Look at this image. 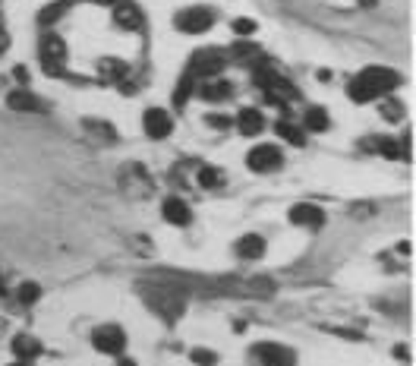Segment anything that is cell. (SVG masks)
Returning <instances> with one entry per match:
<instances>
[{"mask_svg": "<svg viewBox=\"0 0 416 366\" xmlns=\"http://www.w3.org/2000/svg\"><path fill=\"white\" fill-rule=\"evenodd\" d=\"M277 133H281L284 142H290V145H306V136H303V127H297L294 120H277Z\"/></svg>", "mask_w": 416, "mask_h": 366, "instance_id": "obj_19", "label": "cell"}, {"mask_svg": "<svg viewBox=\"0 0 416 366\" xmlns=\"http://www.w3.org/2000/svg\"><path fill=\"white\" fill-rule=\"evenodd\" d=\"M281 149L277 145H255L250 152V158H246V164L252 167L255 174H268V171H277L281 167Z\"/></svg>", "mask_w": 416, "mask_h": 366, "instance_id": "obj_8", "label": "cell"}, {"mask_svg": "<svg viewBox=\"0 0 416 366\" xmlns=\"http://www.w3.org/2000/svg\"><path fill=\"white\" fill-rule=\"evenodd\" d=\"M161 215H164V221L180 224V228H183V224H189V215H193V211H189V206L183 199H164Z\"/></svg>", "mask_w": 416, "mask_h": 366, "instance_id": "obj_16", "label": "cell"}, {"mask_svg": "<svg viewBox=\"0 0 416 366\" xmlns=\"http://www.w3.org/2000/svg\"><path fill=\"white\" fill-rule=\"evenodd\" d=\"M224 70V54L218 48H202L189 57V67H186V76L193 79H215L218 73Z\"/></svg>", "mask_w": 416, "mask_h": 366, "instance_id": "obj_4", "label": "cell"}, {"mask_svg": "<svg viewBox=\"0 0 416 366\" xmlns=\"http://www.w3.org/2000/svg\"><path fill=\"white\" fill-rule=\"evenodd\" d=\"M255 85H259L272 101H277V105H287V101L297 98V89L284 76H277V73L268 67V61L255 67Z\"/></svg>", "mask_w": 416, "mask_h": 366, "instance_id": "obj_3", "label": "cell"}, {"mask_svg": "<svg viewBox=\"0 0 416 366\" xmlns=\"http://www.w3.org/2000/svg\"><path fill=\"white\" fill-rule=\"evenodd\" d=\"M117 366H136V363L129 360V357H120V360H117Z\"/></svg>", "mask_w": 416, "mask_h": 366, "instance_id": "obj_30", "label": "cell"}, {"mask_svg": "<svg viewBox=\"0 0 416 366\" xmlns=\"http://www.w3.org/2000/svg\"><path fill=\"white\" fill-rule=\"evenodd\" d=\"M13 366H32V363H28V360H16V363H13Z\"/></svg>", "mask_w": 416, "mask_h": 366, "instance_id": "obj_34", "label": "cell"}, {"mask_svg": "<svg viewBox=\"0 0 416 366\" xmlns=\"http://www.w3.org/2000/svg\"><path fill=\"white\" fill-rule=\"evenodd\" d=\"M237 130L243 136H259L265 130V117H262V111H255V108H243L237 114Z\"/></svg>", "mask_w": 416, "mask_h": 366, "instance_id": "obj_14", "label": "cell"}, {"mask_svg": "<svg viewBox=\"0 0 416 366\" xmlns=\"http://www.w3.org/2000/svg\"><path fill=\"white\" fill-rule=\"evenodd\" d=\"M13 354H16V360H35L41 354V341L32 338V335H16L13 338Z\"/></svg>", "mask_w": 416, "mask_h": 366, "instance_id": "obj_18", "label": "cell"}, {"mask_svg": "<svg viewBox=\"0 0 416 366\" xmlns=\"http://www.w3.org/2000/svg\"><path fill=\"white\" fill-rule=\"evenodd\" d=\"M221 180H224V174L218 171V167H202V171H199V183H202L206 189L221 187Z\"/></svg>", "mask_w": 416, "mask_h": 366, "instance_id": "obj_23", "label": "cell"}, {"mask_svg": "<svg viewBox=\"0 0 416 366\" xmlns=\"http://www.w3.org/2000/svg\"><path fill=\"white\" fill-rule=\"evenodd\" d=\"M92 341H95V347H98L101 354H114V357L127 347V335H123L120 325H101L98 332L92 335Z\"/></svg>", "mask_w": 416, "mask_h": 366, "instance_id": "obj_9", "label": "cell"}, {"mask_svg": "<svg viewBox=\"0 0 416 366\" xmlns=\"http://www.w3.org/2000/svg\"><path fill=\"white\" fill-rule=\"evenodd\" d=\"M206 123H208V127H218V130H228V127H230V117H224V114H208Z\"/></svg>", "mask_w": 416, "mask_h": 366, "instance_id": "obj_29", "label": "cell"}, {"mask_svg": "<svg viewBox=\"0 0 416 366\" xmlns=\"http://www.w3.org/2000/svg\"><path fill=\"white\" fill-rule=\"evenodd\" d=\"M189 360L199 363V366H211V363H218V354L215 350H206V347H193L189 350Z\"/></svg>", "mask_w": 416, "mask_h": 366, "instance_id": "obj_24", "label": "cell"}, {"mask_svg": "<svg viewBox=\"0 0 416 366\" xmlns=\"http://www.w3.org/2000/svg\"><path fill=\"white\" fill-rule=\"evenodd\" d=\"M290 221L294 224H303V228H322L325 224V215L319 206H309V202H300V206L290 209Z\"/></svg>", "mask_w": 416, "mask_h": 366, "instance_id": "obj_11", "label": "cell"}, {"mask_svg": "<svg viewBox=\"0 0 416 366\" xmlns=\"http://www.w3.org/2000/svg\"><path fill=\"white\" fill-rule=\"evenodd\" d=\"M145 133L151 139H164L174 133V117L164 111V108H149L145 111Z\"/></svg>", "mask_w": 416, "mask_h": 366, "instance_id": "obj_10", "label": "cell"}, {"mask_svg": "<svg viewBox=\"0 0 416 366\" xmlns=\"http://www.w3.org/2000/svg\"><path fill=\"white\" fill-rule=\"evenodd\" d=\"M101 73H105L111 83H117V79L127 76V63H123V61H114V57H105V61H101Z\"/></svg>", "mask_w": 416, "mask_h": 366, "instance_id": "obj_22", "label": "cell"}, {"mask_svg": "<svg viewBox=\"0 0 416 366\" xmlns=\"http://www.w3.org/2000/svg\"><path fill=\"white\" fill-rule=\"evenodd\" d=\"M211 23H215V13H211L208 6H186V10H180L177 16H174V26L183 35H202L211 28Z\"/></svg>", "mask_w": 416, "mask_h": 366, "instance_id": "obj_5", "label": "cell"}, {"mask_svg": "<svg viewBox=\"0 0 416 366\" xmlns=\"http://www.w3.org/2000/svg\"><path fill=\"white\" fill-rule=\"evenodd\" d=\"M400 108H404L400 101H385V105H382V117H385V120H400V114H404Z\"/></svg>", "mask_w": 416, "mask_h": 366, "instance_id": "obj_26", "label": "cell"}, {"mask_svg": "<svg viewBox=\"0 0 416 366\" xmlns=\"http://www.w3.org/2000/svg\"><path fill=\"white\" fill-rule=\"evenodd\" d=\"M360 6H375V0H360Z\"/></svg>", "mask_w": 416, "mask_h": 366, "instance_id": "obj_33", "label": "cell"}, {"mask_svg": "<svg viewBox=\"0 0 416 366\" xmlns=\"http://www.w3.org/2000/svg\"><path fill=\"white\" fill-rule=\"evenodd\" d=\"M63 63H67V45H63L60 35L48 32L45 38H41V67L48 73H60Z\"/></svg>", "mask_w": 416, "mask_h": 366, "instance_id": "obj_7", "label": "cell"}, {"mask_svg": "<svg viewBox=\"0 0 416 366\" xmlns=\"http://www.w3.org/2000/svg\"><path fill=\"white\" fill-rule=\"evenodd\" d=\"M189 92H193V76H183V79H180L177 95H174V101H177V105H183V101L189 98Z\"/></svg>", "mask_w": 416, "mask_h": 366, "instance_id": "obj_27", "label": "cell"}, {"mask_svg": "<svg viewBox=\"0 0 416 366\" xmlns=\"http://www.w3.org/2000/svg\"><path fill=\"white\" fill-rule=\"evenodd\" d=\"M262 253H265V240H262L259 234H243V237L237 240V256L240 259H259Z\"/></svg>", "mask_w": 416, "mask_h": 366, "instance_id": "obj_17", "label": "cell"}, {"mask_svg": "<svg viewBox=\"0 0 416 366\" xmlns=\"http://www.w3.org/2000/svg\"><path fill=\"white\" fill-rule=\"evenodd\" d=\"M398 85H400V73H394L388 67H369L350 83V98L366 105V101H375L378 95L394 92Z\"/></svg>", "mask_w": 416, "mask_h": 366, "instance_id": "obj_1", "label": "cell"}, {"mask_svg": "<svg viewBox=\"0 0 416 366\" xmlns=\"http://www.w3.org/2000/svg\"><path fill=\"white\" fill-rule=\"evenodd\" d=\"M199 95L206 101H228L230 95H233V85L228 83V79H208V83H202V89H199Z\"/></svg>", "mask_w": 416, "mask_h": 366, "instance_id": "obj_15", "label": "cell"}, {"mask_svg": "<svg viewBox=\"0 0 416 366\" xmlns=\"http://www.w3.org/2000/svg\"><path fill=\"white\" fill-rule=\"evenodd\" d=\"M114 23L129 28V32H136V28H142V13H139V6L120 0V4H114Z\"/></svg>", "mask_w": 416, "mask_h": 366, "instance_id": "obj_12", "label": "cell"}, {"mask_svg": "<svg viewBox=\"0 0 416 366\" xmlns=\"http://www.w3.org/2000/svg\"><path fill=\"white\" fill-rule=\"evenodd\" d=\"M95 4H105V6H114V4H120V0H95Z\"/></svg>", "mask_w": 416, "mask_h": 366, "instance_id": "obj_32", "label": "cell"}, {"mask_svg": "<svg viewBox=\"0 0 416 366\" xmlns=\"http://www.w3.org/2000/svg\"><path fill=\"white\" fill-rule=\"evenodd\" d=\"M252 357L259 360L262 366H297V354L284 344H274V341H262L252 347Z\"/></svg>", "mask_w": 416, "mask_h": 366, "instance_id": "obj_6", "label": "cell"}, {"mask_svg": "<svg viewBox=\"0 0 416 366\" xmlns=\"http://www.w3.org/2000/svg\"><path fill=\"white\" fill-rule=\"evenodd\" d=\"M6 105H10L13 111H28V114L45 111V101H41L38 95L26 92V89H16V92H10V95H6Z\"/></svg>", "mask_w": 416, "mask_h": 366, "instance_id": "obj_13", "label": "cell"}, {"mask_svg": "<svg viewBox=\"0 0 416 366\" xmlns=\"http://www.w3.org/2000/svg\"><path fill=\"white\" fill-rule=\"evenodd\" d=\"M233 32L243 35V38H246V35H252V32H255V23H252V19H233Z\"/></svg>", "mask_w": 416, "mask_h": 366, "instance_id": "obj_28", "label": "cell"}, {"mask_svg": "<svg viewBox=\"0 0 416 366\" xmlns=\"http://www.w3.org/2000/svg\"><path fill=\"white\" fill-rule=\"evenodd\" d=\"M142 297L149 300V306L158 313L161 319H180L183 316V297H180V291L174 288V284H145L142 288Z\"/></svg>", "mask_w": 416, "mask_h": 366, "instance_id": "obj_2", "label": "cell"}, {"mask_svg": "<svg viewBox=\"0 0 416 366\" xmlns=\"http://www.w3.org/2000/svg\"><path fill=\"white\" fill-rule=\"evenodd\" d=\"M328 114H325V108H309V111H306V130H309V133H325L328 130Z\"/></svg>", "mask_w": 416, "mask_h": 366, "instance_id": "obj_20", "label": "cell"}, {"mask_svg": "<svg viewBox=\"0 0 416 366\" xmlns=\"http://www.w3.org/2000/svg\"><path fill=\"white\" fill-rule=\"evenodd\" d=\"M6 48V32H4V26H0V51Z\"/></svg>", "mask_w": 416, "mask_h": 366, "instance_id": "obj_31", "label": "cell"}, {"mask_svg": "<svg viewBox=\"0 0 416 366\" xmlns=\"http://www.w3.org/2000/svg\"><path fill=\"white\" fill-rule=\"evenodd\" d=\"M67 10H70V6L63 4V0H57V4H48L45 10L38 13V23H41V26H54L57 19H60V16H63V13H67Z\"/></svg>", "mask_w": 416, "mask_h": 366, "instance_id": "obj_21", "label": "cell"}, {"mask_svg": "<svg viewBox=\"0 0 416 366\" xmlns=\"http://www.w3.org/2000/svg\"><path fill=\"white\" fill-rule=\"evenodd\" d=\"M16 297H19V300H23V303L28 306V303H35V300L41 297V288H38V284H32V281H26V284H19Z\"/></svg>", "mask_w": 416, "mask_h": 366, "instance_id": "obj_25", "label": "cell"}]
</instances>
